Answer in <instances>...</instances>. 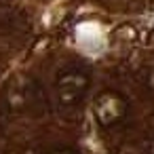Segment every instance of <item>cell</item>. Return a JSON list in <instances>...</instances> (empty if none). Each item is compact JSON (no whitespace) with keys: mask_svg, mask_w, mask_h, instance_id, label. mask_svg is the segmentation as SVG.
Wrapping results in <instances>:
<instances>
[{"mask_svg":"<svg viewBox=\"0 0 154 154\" xmlns=\"http://www.w3.org/2000/svg\"><path fill=\"white\" fill-rule=\"evenodd\" d=\"M95 114H97V118L103 125L114 122L116 118H120V99L118 97H110V95L99 97L97 103H95Z\"/></svg>","mask_w":154,"mask_h":154,"instance_id":"cell-1","label":"cell"}]
</instances>
